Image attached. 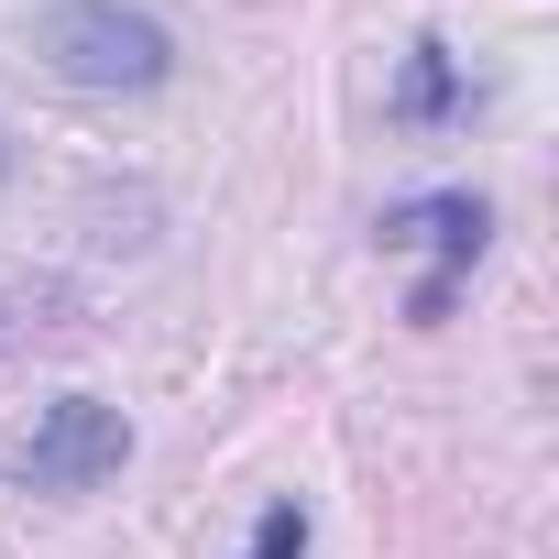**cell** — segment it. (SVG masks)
<instances>
[{"mask_svg":"<svg viewBox=\"0 0 559 559\" xmlns=\"http://www.w3.org/2000/svg\"><path fill=\"white\" fill-rule=\"evenodd\" d=\"M483 241H493V209L472 187H439V198H395L384 209V252H428V286L406 297V319H450V286L483 263Z\"/></svg>","mask_w":559,"mask_h":559,"instance_id":"cell-3","label":"cell"},{"mask_svg":"<svg viewBox=\"0 0 559 559\" xmlns=\"http://www.w3.org/2000/svg\"><path fill=\"white\" fill-rule=\"evenodd\" d=\"M483 88H461V67H450V45H406V78H395V121H461Z\"/></svg>","mask_w":559,"mask_h":559,"instance_id":"cell-4","label":"cell"},{"mask_svg":"<svg viewBox=\"0 0 559 559\" xmlns=\"http://www.w3.org/2000/svg\"><path fill=\"white\" fill-rule=\"evenodd\" d=\"M121 461H132V417H121L110 395H56L34 428L0 439V472L34 483V493H88V483H110Z\"/></svg>","mask_w":559,"mask_h":559,"instance_id":"cell-2","label":"cell"},{"mask_svg":"<svg viewBox=\"0 0 559 559\" xmlns=\"http://www.w3.org/2000/svg\"><path fill=\"white\" fill-rule=\"evenodd\" d=\"M34 45L67 88H165L176 78V34L132 0H56L34 23Z\"/></svg>","mask_w":559,"mask_h":559,"instance_id":"cell-1","label":"cell"},{"mask_svg":"<svg viewBox=\"0 0 559 559\" xmlns=\"http://www.w3.org/2000/svg\"><path fill=\"white\" fill-rule=\"evenodd\" d=\"M241 559H308V504H263V526H252Z\"/></svg>","mask_w":559,"mask_h":559,"instance_id":"cell-5","label":"cell"}]
</instances>
